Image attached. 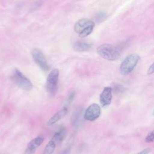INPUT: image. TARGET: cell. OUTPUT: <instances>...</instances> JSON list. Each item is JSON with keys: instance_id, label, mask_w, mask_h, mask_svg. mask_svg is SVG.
<instances>
[{"instance_id": "1", "label": "cell", "mask_w": 154, "mask_h": 154, "mask_svg": "<svg viewBox=\"0 0 154 154\" xmlns=\"http://www.w3.org/2000/svg\"><path fill=\"white\" fill-rule=\"evenodd\" d=\"M96 51L100 57L108 61H116L121 56V50L119 47L108 43L99 46Z\"/></svg>"}, {"instance_id": "2", "label": "cell", "mask_w": 154, "mask_h": 154, "mask_svg": "<svg viewBox=\"0 0 154 154\" xmlns=\"http://www.w3.org/2000/svg\"><path fill=\"white\" fill-rule=\"evenodd\" d=\"M94 23L88 19H81L74 25V31L80 37H85L93 31Z\"/></svg>"}, {"instance_id": "3", "label": "cell", "mask_w": 154, "mask_h": 154, "mask_svg": "<svg viewBox=\"0 0 154 154\" xmlns=\"http://www.w3.org/2000/svg\"><path fill=\"white\" fill-rule=\"evenodd\" d=\"M140 60V57L137 54H132L127 56L120 66V73L122 75L130 74L134 70Z\"/></svg>"}, {"instance_id": "4", "label": "cell", "mask_w": 154, "mask_h": 154, "mask_svg": "<svg viewBox=\"0 0 154 154\" xmlns=\"http://www.w3.org/2000/svg\"><path fill=\"white\" fill-rule=\"evenodd\" d=\"M12 79L14 83L21 89L25 91H29L32 90L33 85L30 80L26 78L19 69L14 70Z\"/></svg>"}, {"instance_id": "5", "label": "cell", "mask_w": 154, "mask_h": 154, "mask_svg": "<svg viewBox=\"0 0 154 154\" xmlns=\"http://www.w3.org/2000/svg\"><path fill=\"white\" fill-rule=\"evenodd\" d=\"M58 70L57 69H54L51 71L47 77L46 89L51 96H54L56 93L58 82Z\"/></svg>"}, {"instance_id": "6", "label": "cell", "mask_w": 154, "mask_h": 154, "mask_svg": "<svg viewBox=\"0 0 154 154\" xmlns=\"http://www.w3.org/2000/svg\"><path fill=\"white\" fill-rule=\"evenodd\" d=\"M31 55L33 60L35 63L44 71H48L50 67L48 63V61L41 50L37 48L33 49L31 52Z\"/></svg>"}, {"instance_id": "7", "label": "cell", "mask_w": 154, "mask_h": 154, "mask_svg": "<svg viewBox=\"0 0 154 154\" xmlns=\"http://www.w3.org/2000/svg\"><path fill=\"white\" fill-rule=\"evenodd\" d=\"M101 114V109L100 106L97 103H92L85 109L84 114L85 120L93 122L99 117Z\"/></svg>"}, {"instance_id": "8", "label": "cell", "mask_w": 154, "mask_h": 154, "mask_svg": "<svg viewBox=\"0 0 154 154\" xmlns=\"http://www.w3.org/2000/svg\"><path fill=\"white\" fill-rule=\"evenodd\" d=\"M112 98V89L110 87H106L100 94V103L103 107L111 104Z\"/></svg>"}, {"instance_id": "9", "label": "cell", "mask_w": 154, "mask_h": 154, "mask_svg": "<svg viewBox=\"0 0 154 154\" xmlns=\"http://www.w3.org/2000/svg\"><path fill=\"white\" fill-rule=\"evenodd\" d=\"M44 138L42 136L37 137L32 140L28 144L24 154H33L35 150L43 143Z\"/></svg>"}, {"instance_id": "10", "label": "cell", "mask_w": 154, "mask_h": 154, "mask_svg": "<svg viewBox=\"0 0 154 154\" xmlns=\"http://www.w3.org/2000/svg\"><path fill=\"white\" fill-rule=\"evenodd\" d=\"M91 47V45L85 41L78 40L73 45V49L77 52H85L88 51Z\"/></svg>"}, {"instance_id": "11", "label": "cell", "mask_w": 154, "mask_h": 154, "mask_svg": "<svg viewBox=\"0 0 154 154\" xmlns=\"http://www.w3.org/2000/svg\"><path fill=\"white\" fill-rule=\"evenodd\" d=\"M68 108L67 106H64L62 109L59 110L58 112H57L48 122V125H52L54 124L55 123L57 122L58 120H60L61 119H62L67 112Z\"/></svg>"}, {"instance_id": "12", "label": "cell", "mask_w": 154, "mask_h": 154, "mask_svg": "<svg viewBox=\"0 0 154 154\" xmlns=\"http://www.w3.org/2000/svg\"><path fill=\"white\" fill-rule=\"evenodd\" d=\"M66 134V129L65 127L61 126L60 127L59 129L54 134L52 140L55 142V143H61L65 138Z\"/></svg>"}, {"instance_id": "13", "label": "cell", "mask_w": 154, "mask_h": 154, "mask_svg": "<svg viewBox=\"0 0 154 154\" xmlns=\"http://www.w3.org/2000/svg\"><path fill=\"white\" fill-rule=\"evenodd\" d=\"M56 147V143L53 140H51L46 146L43 154H52Z\"/></svg>"}, {"instance_id": "14", "label": "cell", "mask_w": 154, "mask_h": 154, "mask_svg": "<svg viewBox=\"0 0 154 154\" xmlns=\"http://www.w3.org/2000/svg\"><path fill=\"white\" fill-rule=\"evenodd\" d=\"M72 119V123L75 126H79L81 120V111L79 110L74 112Z\"/></svg>"}, {"instance_id": "15", "label": "cell", "mask_w": 154, "mask_h": 154, "mask_svg": "<svg viewBox=\"0 0 154 154\" xmlns=\"http://www.w3.org/2000/svg\"><path fill=\"white\" fill-rule=\"evenodd\" d=\"M75 96V92L74 91H73L68 96L67 100H66V102L64 106L68 107V106L70 105L71 104V103L73 102V100H74Z\"/></svg>"}, {"instance_id": "16", "label": "cell", "mask_w": 154, "mask_h": 154, "mask_svg": "<svg viewBox=\"0 0 154 154\" xmlns=\"http://www.w3.org/2000/svg\"><path fill=\"white\" fill-rule=\"evenodd\" d=\"M112 89L117 93H122L125 90V88L122 85L117 83L113 84V88Z\"/></svg>"}, {"instance_id": "17", "label": "cell", "mask_w": 154, "mask_h": 154, "mask_svg": "<svg viewBox=\"0 0 154 154\" xmlns=\"http://www.w3.org/2000/svg\"><path fill=\"white\" fill-rule=\"evenodd\" d=\"M145 141L146 143H152L154 141V130L147 134L145 138Z\"/></svg>"}, {"instance_id": "18", "label": "cell", "mask_w": 154, "mask_h": 154, "mask_svg": "<svg viewBox=\"0 0 154 154\" xmlns=\"http://www.w3.org/2000/svg\"><path fill=\"white\" fill-rule=\"evenodd\" d=\"M154 73V62L149 66L147 73V75H152Z\"/></svg>"}, {"instance_id": "19", "label": "cell", "mask_w": 154, "mask_h": 154, "mask_svg": "<svg viewBox=\"0 0 154 154\" xmlns=\"http://www.w3.org/2000/svg\"><path fill=\"white\" fill-rule=\"evenodd\" d=\"M150 152V148H146L141 151L139 152L137 154H149Z\"/></svg>"}, {"instance_id": "20", "label": "cell", "mask_w": 154, "mask_h": 154, "mask_svg": "<svg viewBox=\"0 0 154 154\" xmlns=\"http://www.w3.org/2000/svg\"><path fill=\"white\" fill-rule=\"evenodd\" d=\"M105 17V14L103 13H100V14H97V20H101L103 19Z\"/></svg>"}, {"instance_id": "21", "label": "cell", "mask_w": 154, "mask_h": 154, "mask_svg": "<svg viewBox=\"0 0 154 154\" xmlns=\"http://www.w3.org/2000/svg\"><path fill=\"white\" fill-rule=\"evenodd\" d=\"M70 151V147H67L62 152V154H69Z\"/></svg>"}, {"instance_id": "22", "label": "cell", "mask_w": 154, "mask_h": 154, "mask_svg": "<svg viewBox=\"0 0 154 154\" xmlns=\"http://www.w3.org/2000/svg\"><path fill=\"white\" fill-rule=\"evenodd\" d=\"M152 115L154 116V109H153V112H152Z\"/></svg>"}]
</instances>
